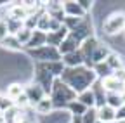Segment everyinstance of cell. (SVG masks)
<instances>
[{
    "mask_svg": "<svg viewBox=\"0 0 125 123\" xmlns=\"http://www.w3.org/2000/svg\"><path fill=\"white\" fill-rule=\"evenodd\" d=\"M61 82L66 83L75 94H82V92L89 90L90 85H94L97 82V76L94 73L92 68L87 66H80V68H64L61 75Z\"/></svg>",
    "mask_w": 125,
    "mask_h": 123,
    "instance_id": "cell-1",
    "label": "cell"
},
{
    "mask_svg": "<svg viewBox=\"0 0 125 123\" xmlns=\"http://www.w3.org/2000/svg\"><path fill=\"white\" fill-rule=\"evenodd\" d=\"M125 29V12L123 10H115L111 14H108L104 23H103V31L108 37H116L123 33Z\"/></svg>",
    "mask_w": 125,
    "mask_h": 123,
    "instance_id": "cell-2",
    "label": "cell"
},
{
    "mask_svg": "<svg viewBox=\"0 0 125 123\" xmlns=\"http://www.w3.org/2000/svg\"><path fill=\"white\" fill-rule=\"evenodd\" d=\"M30 57L35 59L38 64L42 63H54V61H61V54L56 47H51V45H43L40 49H33V50H28Z\"/></svg>",
    "mask_w": 125,
    "mask_h": 123,
    "instance_id": "cell-3",
    "label": "cell"
},
{
    "mask_svg": "<svg viewBox=\"0 0 125 123\" xmlns=\"http://www.w3.org/2000/svg\"><path fill=\"white\" fill-rule=\"evenodd\" d=\"M24 94H26V97H28V101H30V106H33V107H35L43 97H47V94L43 92V88H42L40 85H37L33 80L24 85Z\"/></svg>",
    "mask_w": 125,
    "mask_h": 123,
    "instance_id": "cell-4",
    "label": "cell"
},
{
    "mask_svg": "<svg viewBox=\"0 0 125 123\" xmlns=\"http://www.w3.org/2000/svg\"><path fill=\"white\" fill-rule=\"evenodd\" d=\"M61 61H62V64H64V68H80V66L85 64L82 50H75V52H70L66 56H62Z\"/></svg>",
    "mask_w": 125,
    "mask_h": 123,
    "instance_id": "cell-5",
    "label": "cell"
},
{
    "mask_svg": "<svg viewBox=\"0 0 125 123\" xmlns=\"http://www.w3.org/2000/svg\"><path fill=\"white\" fill-rule=\"evenodd\" d=\"M62 10H64L66 18H76V19H83L87 16V12L82 9V5L78 2H62Z\"/></svg>",
    "mask_w": 125,
    "mask_h": 123,
    "instance_id": "cell-6",
    "label": "cell"
},
{
    "mask_svg": "<svg viewBox=\"0 0 125 123\" xmlns=\"http://www.w3.org/2000/svg\"><path fill=\"white\" fill-rule=\"evenodd\" d=\"M28 16H31L30 10L26 9V5L23 2H16L14 5H10L7 9V18L10 19H18V21H24Z\"/></svg>",
    "mask_w": 125,
    "mask_h": 123,
    "instance_id": "cell-7",
    "label": "cell"
},
{
    "mask_svg": "<svg viewBox=\"0 0 125 123\" xmlns=\"http://www.w3.org/2000/svg\"><path fill=\"white\" fill-rule=\"evenodd\" d=\"M96 118H97V121H103V123H115L116 121V109L104 104L96 109Z\"/></svg>",
    "mask_w": 125,
    "mask_h": 123,
    "instance_id": "cell-8",
    "label": "cell"
},
{
    "mask_svg": "<svg viewBox=\"0 0 125 123\" xmlns=\"http://www.w3.org/2000/svg\"><path fill=\"white\" fill-rule=\"evenodd\" d=\"M33 109H35V113H37V114H40V116H49V114L56 109V107H54L52 99L47 95V97H43V99H42L35 107H33Z\"/></svg>",
    "mask_w": 125,
    "mask_h": 123,
    "instance_id": "cell-9",
    "label": "cell"
},
{
    "mask_svg": "<svg viewBox=\"0 0 125 123\" xmlns=\"http://www.w3.org/2000/svg\"><path fill=\"white\" fill-rule=\"evenodd\" d=\"M43 45H47V33L35 29V31H33V37H31V40H30V43L26 45V49H28V50H33V49L43 47Z\"/></svg>",
    "mask_w": 125,
    "mask_h": 123,
    "instance_id": "cell-10",
    "label": "cell"
},
{
    "mask_svg": "<svg viewBox=\"0 0 125 123\" xmlns=\"http://www.w3.org/2000/svg\"><path fill=\"white\" fill-rule=\"evenodd\" d=\"M24 92V85L23 83H18V82H14V83H10V85H7V88H5V95H7V99H10L12 102L18 99L21 94Z\"/></svg>",
    "mask_w": 125,
    "mask_h": 123,
    "instance_id": "cell-11",
    "label": "cell"
},
{
    "mask_svg": "<svg viewBox=\"0 0 125 123\" xmlns=\"http://www.w3.org/2000/svg\"><path fill=\"white\" fill-rule=\"evenodd\" d=\"M76 99L80 101V102L87 107V109H92V107H96V97H94L92 88H89V90L82 92V94H78V95H76Z\"/></svg>",
    "mask_w": 125,
    "mask_h": 123,
    "instance_id": "cell-12",
    "label": "cell"
},
{
    "mask_svg": "<svg viewBox=\"0 0 125 123\" xmlns=\"http://www.w3.org/2000/svg\"><path fill=\"white\" fill-rule=\"evenodd\" d=\"M66 107H68V113H70V114H73V116H83V114L89 111V109H87V107H85L80 101H78V99L71 101Z\"/></svg>",
    "mask_w": 125,
    "mask_h": 123,
    "instance_id": "cell-13",
    "label": "cell"
},
{
    "mask_svg": "<svg viewBox=\"0 0 125 123\" xmlns=\"http://www.w3.org/2000/svg\"><path fill=\"white\" fill-rule=\"evenodd\" d=\"M106 64L109 66L111 71H116V69H122L123 68V59H122V56L118 52H111V54L108 56V59H106Z\"/></svg>",
    "mask_w": 125,
    "mask_h": 123,
    "instance_id": "cell-14",
    "label": "cell"
},
{
    "mask_svg": "<svg viewBox=\"0 0 125 123\" xmlns=\"http://www.w3.org/2000/svg\"><path fill=\"white\" fill-rule=\"evenodd\" d=\"M106 104L111 106L113 109H120V107L123 106L122 94H106Z\"/></svg>",
    "mask_w": 125,
    "mask_h": 123,
    "instance_id": "cell-15",
    "label": "cell"
},
{
    "mask_svg": "<svg viewBox=\"0 0 125 123\" xmlns=\"http://www.w3.org/2000/svg\"><path fill=\"white\" fill-rule=\"evenodd\" d=\"M2 47H5L7 50H16V52L23 49V47H21V43L18 42V38H16L14 35H9V37L2 42Z\"/></svg>",
    "mask_w": 125,
    "mask_h": 123,
    "instance_id": "cell-16",
    "label": "cell"
},
{
    "mask_svg": "<svg viewBox=\"0 0 125 123\" xmlns=\"http://www.w3.org/2000/svg\"><path fill=\"white\" fill-rule=\"evenodd\" d=\"M14 37L18 38V42L21 43V47H26V45L30 43V40H31V37H33V31H30V29H26L23 26V29H21L19 33H16Z\"/></svg>",
    "mask_w": 125,
    "mask_h": 123,
    "instance_id": "cell-17",
    "label": "cell"
},
{
    "mask_svg": "<svg viewBox=\"0 0 125 123\" xmlns=\"http://www.w3.org/2000/svg\"><path fill=\"white\" fill-rule=\"evenodd\" d=\"M7 21V29H9V35H16L23 29V21H18V19H10V18H5Z\"/></svg>",
    "mask_w": 125,
    "mask_h": 123,
    "instance_id": "cell-18",
    "label": "cell"
},
{
    "mask_svg": "<svg viewBox=\"0 0 125 123\" xmlns=\"http://www.w3.org/2000/svg\"><path fill=\"white\" fill-rule=\"evenodd\" d=\"M9 37V29H7V21L5 18H0V45H2V42Z\"/></svg>",
    "mask_w": 125,
    "mask_h": 123,
    "instance_id": "cell-19",
    "label": "cell"
},
{
    "mask_svg": "<svg viewBox=\"0 0 125 123\" xmlns=\"http://www.w3.org/2000/svg\"><path fill=\"white\" fill-rule=\"evenodd\" d=\"M116 120H125V104L120 109H116Z\"/></svg>",
    "mask_w": 125,
    "mask_h": 123,
    "instance_id": "cell-20",
    "label": "cell"
},
{
    "mask_svg": "<svg viewBox=\"0 0 125 123\" xmlns=\"http://www.w3.org/2000/svg\"><path fill=\"white\" fill-rule=\"evenodd\" d=\"M0 123H4V121H2V118H0Z\"/></svg>",
    "mask_w": 125,
    "mask_h": 123,
    "instance_id": "cell-21",
    "label": "cell"
}]
</instances>
